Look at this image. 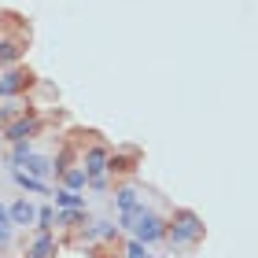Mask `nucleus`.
<instances>
[{"mask_svg":"<svg viewBox=\"0 0 258 258\" xmlns=\"http://www.w3.org/2000/svg\"><path fill=\"white\" fill-rule=\"evenodd\" d=\"M118 229H129L133 232V240H140L144 247L162 240V229H166V221H162L155 210H148L144 203H137L133 210H122L118 214Z\"/></svg>","mask_w":258,"mask_h":258,"instance_id":"f257e3e1","label":"nucleus"},{"mask_svg":"<svg viewBox=\"0 0 258 258\" xmlns=\"http://www.w3.org/2000/svg\"><path fill=\"white\" fill-rule=\"evenodd\" d=\"M162 240H166L173 251L192 247V243L203 240V218H199L196 210H188V207H177L173 218L166 221V229H162Z\"/></svg>","mask_w":258,"mask_h":258,"instance_id":"f03ea898","label":"nucleus"},{"mask_svg":"<svg viewBox=\"0 0 258 258\" xmlns=\"http://www.w3.org/2000/svg\"><path fill=\"white\" fill-rule=\"evenodd\" d=\"M26 44H30V30L19 22V15L0 19V70L15 67L26 55Z\"/></svg>","mask_w":258,"mask_h":258,"instance_id":"7ed1b4c3","label":"nucleus"},{"mask_svg":"<svg viewBox=\"0 0 258 258\" xmlns=\"http://www.w3.org/2000/svg\"><path fill=\"white\" fill-rule=\"evenodd\" d=\"M81 170H85V181L92 184V188H100V192H107V148L103 144H89L85 151H81Z\"/></svg>","mask_w":258,"mask_h":258,"instance_id":"20e7f679","label":"nucleus"},{"mask_svg":"<svg viewBox=\"0 0 258 258\" xmlns=\"http://www.w3.org/2000/svg\"><path fill=\"white\" fill-rule=\"evenodd\" d=\"M33 89V70L30 67H8L0 74V100H15V96H26Z\"/></svg>","mask_w":258,"mask_h":258,"instance_id":"39448f33","label":"nucleus"},{"mask_svg":"<svg viewBox=\"0 0 258 258\" xmlns=\"http://www.w3.org/2000/svg\"><path fill=\"white\" fill-rule=\"evenodd\" d=\"M41 133V114H33V111H22L19 118H11L8 125H4V137L15 144V140H33Z\"/></svg>","mask_w":258,"mask_h":258,"instance_id":"423d86ee","label":"nucleus"},{"mask_svg":"<svg viewBox=\"0 0 258 258\" xmlns=\"http://www.w3.org/2000/svg\"><path fill=\"white\" fill-rule=\"evenodd\" d=\"M137 162H140V151H137V148L107 151V173H114V177H125V173H133Z\"/></svg>","mask_w":258,"mask_h":258,"instance_id":"0eeeda50","label":"nucleus"},{"mask_svg":"<svg viewBox=\"0 0 258 258\" xmlns=\"http://www.w3.org/2000/svg\"><path fill=\"white\" fill-rule=\"evenodd\" d=\"M33 218H37V207L30 203V199H15V203L8 207V221L15 229H26V225H33Z\"/></svg>","mask_w":258,"mask_h":258,"instance_id":"6e6552de","label":"nucleus"},{"mask_svg":"<svg viewBox=\"0 0 258 258\" xmlns=\"http://www.w3.org/2000/svg\"><path fill=\"white\" fill-rule=\"evenodd\" d=\"M55 251H59V243H55L52 232H37V236H33V243L26 247V254H22V258H55Z\"/></svg>","mask_w":258,"mask_h":258,"instance_id":"1a4fd4ad","label":"nucleus"},{"mask_svg":"<svg viewBox=\"0 0 258 258\" xmlns=\"http://www.w3.org/2000/svg\"><path fill=\"white\" fill-rule=\"evenodd\" d=\"M52 199H55V210H85V196L74 188H63V184L52 192Z\"/></svg>","mask_w":258,"mask_h":258,"instance_id":"9d476101","label":"nucleus"},{"mask_svg":"<svg viewBox=\"0 0 258 258\" xmlns=\"http://www.w3.org/2000/svg\"><path fill=\"white\" fill-rule=\"evenodd\" d=\"M19 166H26V173H30V177L44 181V177L52 173V159H48V155H33V151H30V155L19 162Z\"/></svg>","mask_w":258,"mask_h":258,"instance_id":"9b49d317","label":"nucleus"},{"mask_svg":"<svg viewBox=\"0 0 258 258\" xmlns=\"http://www.w3.org/2000/svg\"><path fill=\"white\" fill-rule=\"evenodd\" d=\"M11 177H15V184H19L22 192H37V196H44V192H48V184H44V181H37V177H30V173L22 170V166H11Z\"/></svg>","mask_w":258,"mask_h":258,"instance_id":"f8f14e48","label":"nucleus"},{"mask_svg":"<svg viewBox=\"0 0 258 258\" xmlns=\"http://www.w3.org/2000/svg\"><path fill=\"white\" fill-rule=\"evenodd\" d=\"M118 232V225H111V221H92V225H85V232H81V240L85 243H96V240H107Z\"/></svg>","mask_w":258,"mask_h":258,"instance_id":"ddd939ff","label":"nucleus"},{"mask_svg":"<svg viewBox=\"0 0 258 258\" xmlns=\"http://www.w3.org/2000/svg\"><path fill=\"white\" fill-rule=\"evenodd\" d=\"M137 203H140L137 184H122V188H114V207H118V214H122V210H133Z\"/></svg>","mask_w":258,"mask_h":258,"instance_id":"4468645a","label":"nucleus"},{"mask_svg":"<svg viewBox=\"0 0 258 258\" xmlns=\"http://www.w3.org/2000/svg\"><path fill=\"white\" fill-rule=\"evenodd\" d=\"M59 181H63V188H74V192H81V188H85V170H81V166H67L63 173H59Z\"/></svg>","mask_w":258,"mask_h":258,"instance_id":"2eb2a0df","label":"nucleus"},{"mask_svg":"<svg viewBox=\"0 0 258 258\" xmlns=\"http://www.w3.org/2000/svg\"><path fill=\"white\" fill-rule=\"evenodd\" d=\"M22 111H30V107H26V103H22L19 96H15V100H4V107H0V129H4L11 118H19Z\"/></svg>","mask_w":258,"mask_h":258,"instance_id":"dca6fc26","label":"nucleus"},{"mask_svg":"<svg viewBox=\"0 0 258 258\" xmlns=\"http://www.w3.org/2000/svg\"><path fill=\"white\" fill-rule=\"evenodd\" d=\"M52 221H55V210L52 207H41L37 218H33V225H37V232H52Z\"/></svg>","mask_w":258,"mask_h":258,"instance_id":"f3484780","label":"nucleus"},{"mask_svg":"<svg viewBox=\"0 0 258 258\" xmlns=\"http://www.w3.org/2000/svg\"><path fill=\"white\" fill-rule=\"evenodd\" d=\"M11 236H15V225L8 221V210H0V251L11 243Z\"/></svg>","mask_w":258,"mask_h":258,"instance_id":"a211bd4d","label":"nucleus"},{"mask_svg":"<svg viewBox=\"0 0 258 258\" xmlns=\"http://www.w3.org/2000/svg\"><path fill=\"white\" fill-rule=\"evenodd\" d=\"M30 151H33L30 140H15V144H11V159H8V162H11V166H19V162L30 155Z\"/></svg>","mask_w":258,"mask_h":258,"instance_id":"6ab92c4d","label":"nucleus"},{"mask_svg":"<svg viewBox=\"0 0 258 258\" xmlns=\"http://www.w3.org/2000/svg\"><path fill=\"white\" fill-rule=\"evenodd\" d=\"M122 258H151V254H148V247H144L140 240H129L125 251H122Z\"/></svg>","mask_w":258,"mask_h":258,"instance_id":"aec40b11","label":"nucleus"},{"mask_svg":"<svg viewBox=\"0 0 258 258\" xmlns=\"http://www.w3.org/2000/svg\"><path fill=\"white\" fill-rule=\"evenodd\" d=\"M0 210H4V207H0Z\"/></svg>","mask_w":258,"mask_h":258,"instance_id":"412c9836","label":"nucleus"}]
</instances>
